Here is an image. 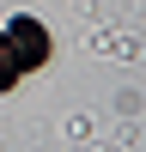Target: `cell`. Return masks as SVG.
<instances>
[{
    "label": "cell",
    "mask_w": 146,
    "mask_h": 152,
    "mask_svg": "<svg viewBox=\"0 0 146 152\" xmlns=\"http://www.w3.org/2000/svg\"><path fill=\"white\" fill-rule=\"evenodd\" d=\"M49 31L36 18H12L6 31H0V91L6 85H18V73H31V67H43L49 61Z\"/></svg>",
    "instance_id": "cell-1"
}]
</instances>
